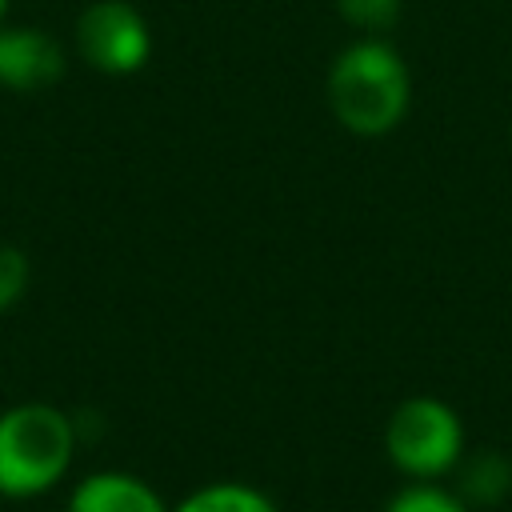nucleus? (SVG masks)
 I'll return each mask as SVG.
<instances>
[{
  "label": "nucleus",
  "mask_w": 512,
  "mask_h": 512,
  "mask_svg": "<svg viewBox=\"0 0 512 512\" xmlns=\"http://www.w3.org/2000/svg\"><path fill=\"white\" fill-rule=\"evenodd\" d=\"M404 0H336V12L360 36H384L400 20Z\"/></svg>",
  "instance_id": "nucleus-8"
},
{
  "label": "nucleus",
  "mask_w": 512,
  "mask_h": 512,
  "mask_svg": "<svg viewBox=\"0 0 512 512\" xmlns=\"http://www.w3.org/2000/svg\"><path fill=\"white\" fill-rule=\"evenodd\" d=\"M76 424L48 400H24L0 412V496L32 500L64 480L76 456Z\"/></svg>",
  "instance_id": "nucleus-2"
},
{
  "label": "nucleus",
  "mask_w": 512,
  "mask_h": 512,
  "mask_svg": "<svg viewBox=\"0 0 512 512\" xmlns=\"http://www.w3.org/2000/svg\"><path fill=\"white\" fill-rule=\"evenodd\" d=\"M336 124L352 136H388L412 104V76L404 56L384 36H360L336 52L324 80Z\"/></svg>",
  "instance_id": "nucleus-1"
},
{
  "label": "nucleus",
  "mask_w": 512,
  "mask_h": 512,
  "mask_svg": "<svg viewBox=\"0 0 512 512\" xmlns=\"http://www.w3.org/2000/svg\"><path fill=\"white\" fill-rule=\"evenodd\" d=\"M80 56L104 76H132L152 56V32L136 4L128 0H96L76 20Z\"/></svg>",
  "instance_id": "nucleus-4"
},
{
  "label": "nucleus",
  "mask_w": 512,
  "mask_h": 512,
  "mask_svg": "<svg viewBox=\"0 0 512 512\" xmlns=\"http://www.w3.org/2000/svg\"><path fill=\"white\" fill-rule=\"evenodd\" d=\"M384 456L412 484H440L464 456V424L440 396H408L384 420Z\"/></svg>",
  "instance_id": "nucleus-3"
},
{
  "label": "nucleus",
  "mask_w": 512,
  "mask_h": 512,
  "mask_svg": "<svg viewBox=\"0 0 512 512\" xmlns=\"http://www.w3.org/2000/svg\"><path fill=\"white\" fill-rule=\"evenodd\" d=\"M68 512H172V508L160 500V492L148 480L132 472H92L72 488Z\"/></svg>",
  "instance_id": "nucleus-6"
},
{
  "label": "nucleus",
  "mask_w": 512,
  "mask_h": 512,
  "mask_svg": "<svg viewBox=\"0 0 512 512\" xmlns=\"http://www.w3.org/2000/svg\"><path fill=\"white\" fill-rule=\"evenodd\" d=\"M64 48L40 28H0V88L40 92L64 76Z\"/></svg>",
  "instance_id": "nucleus-5"
},
{
  "label": "nucleus",
  "mask_w": 512,
  "mask_h": 512,
  "mask_svg": "<svg viewBox=\"0 0 512 512\" xmlns=\"http://www.w3.org/2000/svg\"><path fill=\"white\" fill-rule=\"evenodd\" d=\"M28 276H32L28 256L12 244H0V316L16 308V300L28 292Z\"/></svg>",
  "instance_id": "nucleus-10"
},
{
  "label": "nucleus",
  "mask_w": 512,
  "mask_h": 512,
  "mask_svg": "<svg viewBox=\"0 0 512 512\" xmlns=\"http://www.w3.org/2000/svg\"><path fill=\"white\" fill-rule=\"evenodd\" d=\"M172 512H280L276 500L252 484L240 480H216L196 492H188Z\"/></svg>",
  "instance_id": "nucleus-7"
},
{
  "label": "nucleus",
  "mask_w": 512,
  "mask_h": 512,
  "mask_svg": "<svg viewBox=\"0 0 512 512\" xmlns=\"http://www.w3.org/2000/svg\"><path fill=\"white\" fill-rule=\"evenodd\" d=\"M384 512H472V504L440 484H408L384 504Z\"/></svg>",
  "instance_id": "nucleus-9"
},
{
  "label": "nucleus",
  "mask_w": 512,
  "mask_h": 512,
  "mask_svg": "<svg viewBox=\"0 0 512 512\" xmlns=\"http://www.w3.org/2000/svg\"><path fill=\"white\" fill-rule=\"evenodd\" d=\"M8 8H12V0H0V28H4V16H8Z\"/></svg>",
  "instance_id": "nucleus-11"
}]
</instances>
